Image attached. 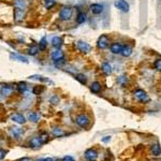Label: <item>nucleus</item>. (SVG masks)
<instances>
[{
    "mask_svg": "<svg viewBox=\"0 0 161 161\" xmlns=\"http://www.w3.org/2000/svg\"><path fill=\"white\" fill-rule=\"evenodd\" d=\"M111 39L107 34H101L97 40V47L99 50H105L110 46Z\"/></svg>",
    "mask_w": 161,
    "mask_h": 161,
    "instance_id": "f257e3e1",
    "label": "nucleus"
},
{
    "mask_svg": "<svg viewBox=\"0 0 161 161\" xmlns=\"http://www.w3.org/2000/svg\"><path fill=\"white\" fill-rule=\"evenodd\" d=\"M73 14V9L71 7H64L60 12H59V19L62 22L69 21L71 17H72Z\"/></svg>",
    "mask_w": 161,
    "mask_h": 161,
    "instance_id": "f03ea898",
    "label": "nucleus"
},
{
    "mask_svg": "<svg viewBox=\"0 0 161 161\" xmlns=\"http://www.w3.org/2000/svg\"><path fill=\"white\" fill-rule=\"evenodd\" d=\"M133 96L138 102H141V103H147L150 101V98L148 97V95L143 90V89H136V90L134 91Z\"/></svg>",
    "mask_w": 161,
    "mask_h": 161,
    "instance_id": "7ed1b4c3",
    "label": "nucleus"
},
{
    "mask_svg": "<svg viewBox=\"0 0 161 161\" xmlns=\"http://www.w3.org/2000/svg\"><path fill=\"white\" fill-rule=\"evenodd\" d=\"M75 123H76V125L79 126V127L87 128L89 126V124H90V118L87 115H85V114H81V115L76 116Z\"/></svg>",
    "mask_w": 161,
    "mask_h": 161,
    "instance_id": "20e7f679",
    "label": "nucleus"
},
{
    "mask_svg": "<svg viewBox=\"0 0 161 161\" xmlns=\"http://www.w3.org/2000/svg\"><path fill=\"white\" fill-rule=\"evenodd\" d=\"M114 5H115L116 9H118L119 11L124 12V13L129 12L130 5L126 0H115V1H114Z\"/></svg>",
    "mask_w": 161,
    "mask_h": 161,
    "instance_id": "39448f33",
    "label": "nucleus"
},
{
    "mask_svg": "<svg viewBox=\"0 0 161 161\" xmlns=\"http://www.w3.org/2000/svg\"><path fill=\"white\" fill-rule=\"evenodd\" d=\"M76 46H77V50H79V52L84 53V54H88V53H90L91 50H93L90 44H88L85 41H77Z\"/></svg>",
    "mask_w": 161,
    "mask_h": 161,
    "instance_id": "423d86ee",
    "label": "nucleus"
},
{
    "mask_svg": "<svg viewBox=\"0 0 161 161\" xmlns=\"http://www.w3.org/2000/svg\"><path fill=\"white\" fill-rule=\"evenodd\" d=\"M24 16H25V12H24V10L22 8L16 7L14 9V21L16 23H21L24 19Z\"/></svg>",
    "mask_w": 161,
    "mask_h": 161,
    "instance_id": "0eeeda50",
    "label": "nucleus"
},
{
    "mask_svg": "<svg viewBox=\"0 0 161 161\" xmlns=\"http://www.w3.org/2000/svg\"><path fill=\"white\" fill-rule=\"evenodd\" d=\"M124 46H125V45H124V44H121L120 42H114V43H112L111 45H110V50H111L112 54L118 55V54H120V53H121Z\"/></svg>",
    "mask_w": 161,
    "mask_h": 161,
    "instance_id": "6e6552de",
    "label": "nucleus"
},
{
    "mask_svg": "<svg viewBox=\"0 0 161 161\" xmlns=\"http://www.w3.org/2000/svg\"><path fill=\"white\" fill-rule=\"evenodd\" d=\"M85 158L88 161H96L98 159V152L96 149L93 148H89L85 152Z\"/></svg>",
    "mask_w": 161,
    "mask_h": 161,
    "instance_id": "1a4fd4ad",
    "label": "nucleus"
},
{
    "mask_svg": "<svg viewBox=\"0 0 161 161\" xmlns=\"http://www.w3.org/2000/svg\"><path fill=\"white\" fill-rule=\"evenodd\" d=\"M90 11L95 15H99V14L103 13V11H104V5H100V3H93L90 5Z\"/></svg>",
    "mask_w": 161,
    "mask_h": 161,
    "instance_id": "9d476101",
    "label": "nucleus"
},
{
    "mask_svg": "<svg viewBox=\"0 0 161 161\" xmlns=\"http://www.w3.org/2000/svg\"><path fill=\"white\" fill-rule=\"evenodd\" d=\"M43 145V142L41 140V136H34L29 141V146L31 148H40Z\"/></svg>",
    "mask_w": 161,
    "mask_h": 161,
    "instance_id": "9b49d317",
    "label": "nucleus"
},
{
    "mask_svg": "<svg viewBox=\"0 0 161 161\" xmlns=\"http://www.w3.org/2000/svg\"><path fill=\"white\" fill-rule=\"evenodd\" d=\"M11 119L13 120L14 123L18 124V125H24V124L26 123L25 116L22 115V114H18V113L13 114V115H12V117H11Z\"/></svg>",
    "mask_w": 161,
    "mask_h": 161,
    "instance_id": "f8f14e48",
    "label": "nucleus"
},
{
    "mask_svg": "<svg viewBox=\"0 0 161 161\" xmlns=\"http://www.w3.org/2000/svg\"><path fill=\"white\" fill-rule=\"evenodd\" d=\"M10 58H11L12 60H16V61L25 62V64H27V62H28V58H27V57L23 56V55H21V54H17V53H11V55H10Z\"/></svg>",
    "mask_w": 161,
    "mask_h": 161,
    "instance_id": "ddd939ff",
    "label": "nucleus"
},
{
    "mask_svg": "<svg viewBox=\"0 0 161 161\" xmlns=\"http://www.w3.org/2000/svg\"><path fill=\"white\" fill-rule=\"evenodd\" d=\"M150 152H152V156L155 157H159L161 156V146L159 143H155L150 146Z\"/></svg>",
    "mask_w": 161,
    "mask_h": 161,
    "instance_id": "4468645a",
    "label": "nucleus"
},
{
    "mask_svg": "<svg viewBox=\"0 0 161 161\" xmlns=\"http://www.w3.org/2000/svg\"><path fill=\"white\" fill-rule=\"evenodd\" d=\"M101 70H102V72L104 73L105 75H111L112 73H113V68H112V66L110 65V62H107V61L103 62L102 66H101Z\"/></svg>",
    "mask_w": 161,
    "mask_h": 161,
    "instance_id": "2eb2a0df",
    "label": "nucleus"
},
{
    "mask_svg": "<svg viewBox=\"0 0 161 161\" xmlns=\"http://www.w3.org/2000/svg\"><path fill=\"white\" fill-rule=\"evenodd\" d=\"M51 57H52V59L54 60V61H56V60H59V59H62L65 57L64 56V52H62L61 50L57 48L56 51H54V52L52 53Z\"/></svg>",
    "mask_w": 161,
    "mask_h": 161,
    "instance_id": "dca6fc26",
    "label": "nucleus"
},
{
    "mask_svg": "<svg viewBox=\"0 0 161 161\" xmlns=\"http://www.w3.org/2000/svg\"><path fill=\"white\" fill-rule=\"evenodd\" d=\"M102 89V86L99 82H93V84L90 85V91L93 93H99Z\"/></svg>",
    "mask_w": 161,
    "mask_h": 161,
    "instance_id": "f3484780",
    "label": "nucleus"
},
{
    "mask_svg": "<svg viewBox=\"0 0 161 161\" xmlns=\"http://www.w3.org/2000/svg\"><path fill=\"white\" fill-rule=\"evenodd\" d=\"M52 45L55 48H60L62 45V39L60 37H54L52 40Z\"/></svg>",
    "mask_w": 161,
    "mask_h": 161,
    "instance_id": "a211bd4d",
    "label": "nucleus"
},
{
    "mask_svg": "<svg viewBox=\"0 0 161 161\" xmlns=\"http://www.w3.org/2000/svg\"><path fill=\"white\" fill-rule=\"evenodd\" d=\"M131 54H132V47L130 45H125L123 51H121V53H120V55L123 57H130Z\"/></svg>",
    "mask_w": 161,
    "mask_h": 161,
    "instance_id": "6ab92c4d",
    "label": "nucleus"
},
{
    "mask_svg": "<svg viewBox=\"0 0 161 161\" xmlns=\"http://www.w3.org/2000/svg\"><path fill=\"white\" fill-rule=\"evenodd\" d=\"M22 133H23V130H22L21 128H17V127L11 128V134H12V136H13V138H18L19 136L22 135Z\"/></svg>",
    "mask_w": 161,
    "mask_h": 161,
    "instance_id": "aec40b11",
    "label": "nucleus"
},
{
    "mask_svg": "<svg viewBox=\"0 0 161 161\" xmlns=\"http://www.w3.org/2000/svg\"><path fill=\"white\" fill-rule=\"evenodd\" d=\"M39 118H40V116H39L38 113H34V112H30V113L28 114V120H30L31 123H38Z\"/></svg>",
    "mask_w": 161,
    "mask_h": 161,
    "instance_id": "412c9836",
    "label": "nucleus"
},
{
    "mask_svg": "<svg viewBox=\"0 0 161 161\" xmlns=\"http://www.w3.org/2000/svg\"><path fill=\"white\" fill-rule=\"evenodd\" d=\"M75 79L76 81H79L82 85H86L87 84V77L85 74H82V73H79V74L75 75Z\"/></svg>",
    "mask_w": 161,
    "mask_h": 161,
    "instance_id": "4be33fe9",
    "label": "nucleus"
},
{
    "mask_svg": "<svg viewBox=\"0 0 161 161\" xmlns=\"http://www.w3.org/2000/svg\"><path fill=\"white\" fill-rule=\"evenodd\" d=\"M86 14L84 13V12H79V14H77L76 16V22L77 24H84L85 22H86Z\"/></svg>",
    "mask_w": 161,
    "mask_h": 161,
    "instance_id": "5701e85b",
    "label": "nucleus"
},
{
    "mask_svg": "<svg viewBox=\"0 0 161 161\" xmlns=\"http://www.w3.org/2000/svg\"><path fill=\"white\" fill-rule=\"evenodd\" d=\"M52 133H53V135L56 136V138H60V136H64V135H65L64 130L60 129V128H57V127L53 128Z\"/></svg>",
    "mask_w": 161,
    "mask_h": 161,
    "instance_id": "b1692460",
    "label": "nucleus"
},
{
    "mask_svg": "<svg viewBox=\"0 0 161 161\" xmlns=\"http://www.w3.org/2000/svg\"><path fill=\"white\" fill-rule=\"evenodd\" d=\"M12 93V87L10 85H5L1 87V95L2 96H9Z\"/></svg>",
    "mask_w": 161,
    "mask_h": 161,
    "instance_id": "393cba45",
    "label": "nucleus"
},
{
    "mask_svg": "<svg viewBox=\"0 0 161 161\" xmlns=\"http://www.w3.org/2000/svg\"><path fill=\"white\" fill-rule=\"evenodd\" d=\"M117 83L120 86H125L128 83V77L126 75H120V76L117 77Z\"/></svg>",
    "mask_w": 161,
    "mask_h": 161,
    "instance_id": "a878e982",
    "label": "nucleus"
},
{
    "mask_svg": "<svg viewBox=\"0 0 161 161\" xmlns=\"http://www.w3.org/2000/svg\"><path fill=\"white\" fill-rule=\"evenodd\" d=\"M30 79H38V81H40V82H46V83H51V81L48 79H46V77L42 76V75H31V76H29Z\"/></svg>",
    "mask_w": 161,
    "mask_h": 161,
    "instance_id": "bb28decb",
    "label": "nucleus"
},
{
    "mask_svg": "<svg viewBox=\"0 0 161 161\" xmlns=\"http://www.w3.org/2000/svg\"><path fill=\"white\" fill-rule=\"evenodd\" d=\"M17 90L21 93H24L27 90V84H26L25 82H19L17 84Z\"/></svg>",
    "mask_w": 161,
    "mask_h": 161,
    "instance_id": "cd10ccee",
    "label": "nucleus"
},
{
    "mask_svg": "<svg viewBox=\"0 0 161 161\" xmlns=\"http://www.w3.org/2000/svg\"><path fill=\"white\" fill-rule=\"evenodd\" d=\"M39 51H40L39 46H37V45H32V46H30V47L28 48V54H29V55H32V56H34V55L38 54Z\"/></svg>",
    "mask_w": 161,
    "mask_h": 161,
    "instance_id": "c85d7f7f",
    "label": "nucleus"
},
{
    "mask_svg": "<svg viewBox=\"0 0 161 161\" xmlns=\"http://www.w3.org/2000/svg\"><path fill=\"white\" fill-rule=\"evenodd\" d=\"M47 46V41H46V37H43L40 41V44H39V48L41 51H44Z\"/></svg>",
    "mask_w": 161,
    "mask_h": 161,
    "instance_id": "c756f323",
    "label": "nucleus"
},
{
    "mask_svg": "<svg viewBox=\"0 0 161 161\" xmlns=\"http://www.w3.org/2000/svg\"><path fill=\"white\" fill-rule=\"evenodd\" d=\"M44 2H45L46 9H52L53 7L56 5V1L55 0H44Z\"/></svg>",
    "mask_w": 161,
    "mask_h": 161,
    "instance_id": "7c9ffc66",
    "label": "nucleus"
},
{
    "mask_svg": "<svg viewBox=\"0 0 161 161\" xmlns=\"http://www.w3.org/2000/svg\"><path fill=\"white\" fill-rule=\"evenodd\" d=\"M154 68L156 69L157 71H159V72H161V58H158L155 60L154 62Z\"/></svg>",
    "mask_w": 161,
    "mask_h": 161,
    "instance_id": "2f4dec72",
    "label": "nucleus"
},
{
    "mask_svg": "<svg viewBox=\"0 0 161 161\" xmlns=\"http://www.w3.org/2000/svg\"><path fill=\"white\" fill-rule=\"evenodd\" d=\"M43 90H44V86H34L33 89H32V93H33V95H39V93H41Z\"/></svg>",
    "mask_w": 161,
    "mask_h": 161,
    "instance_id": "473e14b6",
    "label": "nucleus"
},
{
    "mask_svg": "<svg viewBox=\"0 0 161 161\" xmlns=\"http://www.w3.org/2000/svg\"><path fill=\"white\" fill-rule=\"evenodd\" d=\"M66 64V61H65V58L62 59H59V60H56V61H54V65L56 68H59V67L64 66V65Z\"/></svg>",
    "mask_w": 161,
    "mask_h": 161,
    "instance_id": "72a5a7b5",
    "label": "nucleus"
},
{
    "mask_svg": "<svg viewBox=\"0 0 161 161\" xmlns=\"http://www.w3.org/2000/svg\"><path fill=\"white\" fill-rule=\"evenodd\" d=\"M5 156H7V150L2 149V148H0V160L5 159Z\"/></svg>",
    "mask_w": 161,
    "mask_h": 161,
    "instance_id": "f704fd0d",
    "label": "nucleus"
},
{
    "mask_svg": "<svg viewBox=\"0 0 161 161\" xmlns=\"http://www.w3.org/2000/svg\"><path fill=\"white\" fill-rule=\"evenodd\" d=\"M61 161H75V159L73 158L72 156H65L64 158L61 159Z\"/></svg>",
    "mask_w": 161,
    "mask_h": 161,
    "instance_id": "c9c22d12",
    "label": "nucleus"
},
{
    "mask_svg": "<svg viewBox=\"0 0 161 161\" xmlns=\"http://www.w3.org/2000/svg\"><path fill=\"white\" fill-rule=\"evenodd\" d=\"M110 141H111V136L110 135H107V136H104V138H101V142H103V143H107Z\"/></svg>",
    "mask_w": 161,
    "mask_h": 161,
    "instance_id": "e433bc0d",
    "label": "nucleus"
},
{
    "mask_svg": "<svg viewBox=\"0 0 161 161\" xmlns=\"http://www.w3.org/2000/svg\"><path fill=\"white\" fill-rule=\"evenodd\" d=\"M37 161H54L53 158H41V159H38Z\"/></svg>",
    "mask_w": 161,
    "mask_h": 161,
    "instance_id": "4c0bfd02",
    "label": "nucleus"
},
{
    "mask_svg": "<svg viewBox=\"0 0 161 161\" xmlns=\"http://www.w3.org/2000/svg\"><path fill=\"white\" fill-rule=\"evenodd\" d=\"M18 161H31L29 158H27V157H25V158H22V159H19Z\"/></svg>",
    "mask_w": 161,
    "mask_h": 161,
    "instance_id": "58836bf2",
    "label": "nucleus"
}]
</instances>
